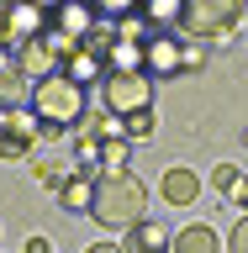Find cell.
<instances>
[{
    "label": "cell",
    "instance_id": "cell-1",
    "mask_svg": "<svg viewBox=\"0 0 248 253\" xmlns=\"http://www.w3.org/2000/svg\"><path fill=\"white\" fill-rule=\"evenodd\" d=\"M27 111L37 116V132H43V137H58L63 126H79V122H85L90 100H85V84H79V79H69V74L58 69V74H48V79H37V84H32Z\"/></svg>",
    "mask_w": 248,
    "mask_h": 253
},
{
    "label": "cell",
    "instance_id": "cell-2",
    "mask_svg": "<svg viewBox=\"0 0 248 253\" xmlns=\"http://www.w3.org/2000/svg\"><path fill=\"white\" fill-rule=\"evenodd\" d=\"M143 211H148V185H143L138 174H100L95 179V201H90V216L111 232H127V227H138Z\"/></svg>",
    "mask_w": 248,
    "mask_h": 253
},
{
    "label": "cell",
    "instance_id": "cell-3",
    "mask_svg": "<svg viewBox=\"0 0 248 253\" xmlns=\"http://www.w3.org/2000/svg\"><path fill=\"white\" fill-rule=\"evenodd\" d=\"M238 21H243V0H185L180 11V32L190 42H222L238 32Z\"/></svg>",
    "mask_w": 248,
    "mask_h": 253
},
{
    "label": "cell",
    "instance_id": "cell-4",
    "mask_svg": "<svg viewBox=\"0 0 248 253\" xmlns=\"http://www.w3.org/2000/svg\"><path fill=\"white\" fill-rule=\"evenodd\" d=\"M100 100L111 116H132V111H153V74H106L100 79Z\"/></svg>",
    "mask_w": 248,
    "mask_h": 253
},
{
    "label": "cell",
    "instance_id": "cell-5",
    "mask_svg": "<svg viewBox=\"0 0 248 253\" xmlns=\"http://www.w3.org/2000/svg\"><path fill=\"white\" fill-rule=\"evenodd\" d=\"M143 69L153 79L185 74V37H174V32H148V37H143Z\"/></svg>",
    "mask_w": 248,
    "mask_h": 253
},
{
    "label": "cell",
    "instance_id": "cell-6",
    "mask_svg": "<svg viewBox=\"0 0 248 253\" xmlns=\"http://www.w3.org/2000/svg\"><path fill=\"white\" fill-rule=\"evenodd\" d=\"M48 32H58L63 42L79 47L95 32V5L90 0H63V5H53V11H48Z\"/></svg>",
    "mask_w": 248,
    "mask_h": 253
},
{
    "label": "cell",
    "instance_id": "cell-7",
    "mask_svg": "<svg viewBox=\"0 0 248 253\" xmlns=\"http://www.w3.org/2000/svg\"><path fill=\"white\" fill-rule=\"evenodd\" d=\"M11 69H16L21 79H27V84H37V79L58 74V69H63V58H58V53H53V47L43 42V37H32V42H21V47L11 53Z\"/></svg>",
    "mask_w": 248,
    "mask_h": 253
},
{
    "label": "cell",
    "instance_id": "cell-8",
    "mask_svg": "<svg viewBox=\"0 0 248 253\" xmlns=\"http://www.w3.org/2000/svg\"><path fill=\"white\" fill-rule=\"evenodd\" d=\"M37 137H43V132H37V116H32L27 106L11 111V116H5V126H0V158H27Z\"/></svg>",
    "mask_w": 248,
    "mask_h": 253
},
{
    "label": "cell",
    "instance_id": "cell-9",
    "mask_svg": "<svg viewBox=\"0 0 248 253\" xmlns=\"http://www.w3.org/2000/svg\"><path fill=\"white\" fill-rule=\"evenodd\" d=\"M122 248H127V253H174V237L164 232V221H153V216H143L138 227H127V237H122Z\"/></svg>",
    "mask_w": 248,
    "mask_h": 253
},
{
    "label": "cell",
    "instance_id": "cell-10",
    "mask_svg": "<svg viewBox=\"0 0 248 253\" xmlns=\"http://www.w3.org/2000/svg\"><path fill=\"white\" fill-rule=\"evenodd\" d=\"M158 195H164V206H196L201 201V174L196 169H164Z\"/></svg>",
    "mask_w": 248,
    "mask_h": 253
},
{
    "label": "cell",
    "instance_id": "cell-11",
    "mask_svg": "<svg viewBox=\"0 0 248 253\" xmlns=\"http://www.w3.org/2000/svg\"><path fill=\"white\" fill-rule=\"evenodd\" d=\"M95 179H100V174H90V169H74L69 179H63L58 201L69 206V211H90V201H95Z\"/></svg>",
    "mask_w": 248,
    "mask_h": 253
},
{
    "label": "cell",
    "instance_id": "cell-12",
    "mask_svg": "<svg viewBox=\"0 0 248 253\" xmlns=\"http://www.w3.org/2000/svg\"><path fill=\"white\" fill-rule=\"evenodd\" d=\"M180 11H185V0H143V5H138V16L148 21V32L180 27Z\"/></svg>",
    "mask_w": 248,
    "mask_h": 253
},
{
    "label": "cell",
    "instance_id": "cell-13",
    "mask_svg": "<svg viewBox=\"0 0 248 253\" xmlns=\"http://www.w3.org/2000/svg\"><path fill=\"white\" fill-rule=\"evenodd\" d=\"M32 100V84L16 74L11 63H0V111H21Z\"/></svg>",
    "mask_w": 248,
    "mask_h": 253
},
{
    "label": "cell",
    "instance_id": "cell-14",
    "mask_svg": "<svg viewBox=\"0 0 248 253\" xmlns=\"http://www.w3.org/2000/svg\"><path fill=\"white\" fill-rule=\"evenodd\" d=\"M174 253H222V237L211 227H185V232H174Z\"/></svg>",
    "mask_w": 248,
    "mask_h": 253
},
{
    "label": "cell",
    "instance_id": "cell-15",
    "mask_svg": "<svg viewBox=\"0 0 248 253\" xmlns=\"http://www.w3.org/2000/svg\"><path fill=\"white\" fill-rule=\"evenodd\" d=\"M132 158V137H100V174H122Z\"/></svg>",
    "mask_w": 248,
    "mask_h": 253
},
{
    "label": "cell",
    "instance_id": "cell-16",
    "mask_svg": "<svg viewBox=\"0 0 248 253\" xmlns=\"http://www.w3.org/2000/svg\"><path fill=\"white\" fill-rule=\"evenodd\" d=\"M90 5H95V16H106V21H127L143 0H90Z\"/></svg>",
    "mask_w": 248,
    "mask_h": 253
},
{
    "label": "cell",
    "instance_id": "cell-17",
    "mask_svg": "<svg viewBox=\"0 0 248 253\" xmlns=\"http://www.w3.org/2000/svg\"><path fill=\"white\" fill-rule=\"evenodd\" d=\"M148 132H153V111H132V116H122V137L143 142Z\"/></svg>",
    "mask_w": 248,
    "mask_h": 253
},
{
    "label": "cell",
    "instance_id": "cell-18",
    "mask_svg": "<svg viewBox=\"0 0 248 253\" xmlns=\"http://www.w3.org/2000/svg\"><path fill=\"white\" fill-rule=\"evenodd\" d=\"M32 179H37V185H48V190H63V179H69V174H63V164H37V169H32Z\"/></svg>",
    "mask_w": 248,
    "mask_h": 253
},
{
    "label": "cell",
    "instance_id": "cell-19",
    "mask_svg": "<svg viewBox=\"0 0 248 253\" xmlns=\"http://www.w3.org/2000/svg\"><path fill=\"white\" fill-rule=\"evenodd\" d=\"M227 253H248V216L233 221V232H227Z\"/></svg>",
    "mask_w": 248,
    "mask_h": 253
},
{
    "label": "cell",
    "instance_id": "cell-20",
    "mask_svg": "<svg viewBox=\"0 0 248 253\" xmlns=\"http://www.w3.org/2000/svg\"><path fill=\"white\" fill-rule=\"evenodd\" d=\"M238 174H243V169H238V164H217V169H211V185H217L222 195H227V190H233V179H238Z\"/></svg>",
    "mask_w": 248,
    "mask_h": 253
},
{
    "label": "cell",
    "instance_id": "cell-21",
    "mask_svg": "<svg viewBox=\"0 0 248 253\" xmlns=\"http://www.w3.org/2000/svg\"><path fill=\"white\" fill-rule=\"evenodd\" d=\"M206 63V42H185V69H201Z\"/></svg>",
    "mask_w": 248,
    "mask_h": 253
},
{
    "label": "cell",
    "instance_id": "cell-22",
    "mask_svg": "<svg viewBox=\"0 0 248 253\" xmlns=\"http://www.w3.org/2000/svg\"><path fill=\"white\" fill-rule=\"evenodd\" d=\"M227 201H238V206H248V174H238V179H233V190H227Z\"/></svg>",
    "mask_w": 248,
    "mask_h": 253
},
{
    "label": "cell",
    "instance_id": "cell-23",
    "mask_svg": "<svg viewBox=\"0 0 248 253\" xmlns=\"http://www.w3.org/2000/svg\"><path fill=\"white\" fill-rule=\"evenodd\" d=\"M21 253H53V248H48V237H37V232H32V237H27V248H21Z\"/></svg>",
    "mask_w": 248,
    "mask_h": 253
},
{
    "label": "cell",
    "instance_id": "cell-24",
    "mask_svg": "<svg viewBox=\"0 0 248 253\" xmlns=\"http://www.w3.org/2000/svg\"><path fill=\"white\" fill-rule=\"evenodd\" d=\"M85 253H127V248H122V243H90Z\"/></svg>",
    "mask_w": 248,
    "mask_h": 253
},
{
    "label": "cell",
    "instance_id": "cell-25",
    "mask_svg": "<svg viewBox=\"0 0 248 253\" xmlns=\"http://www.w3.org/2000/svg\"><path fill=\"white\" fill-rule=\"evenodd\" d=\"M11 5H21V0H0V16H5V11H11Z\"/></svg>",
    "mask_w": 248,
    "mask_h": 253
},
{
    "label": "cell",
    "instance_id": "cell-26",
    "mask_svg": "<svg viewBox=\"0 0 248 253\" xmlns=\"http://www.w3.org/2000/svg\"><path fill=\"white\" fill-rule=\"evenodd\" d=\"M37 5H43V11H53V5H63V0H37Z\"/></svg>",
    "mask_w": 248,
    "mask_h": 253
},
{
    "label": "cell",
    "instance_id": "cell-27",
    "mask_svg": "<svg viewBox=\"0 0 248 253\" xmlns=\"http://www.w3.org/2000/svg\"><path fill=\"white\" fill-rule=\"evenodd\" d=\"M243 11H248V0H243Z\"/></svg>",
    "mask_w": 248,
    "mask_h": 253
}]
</instances>
